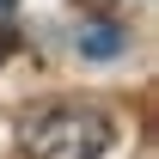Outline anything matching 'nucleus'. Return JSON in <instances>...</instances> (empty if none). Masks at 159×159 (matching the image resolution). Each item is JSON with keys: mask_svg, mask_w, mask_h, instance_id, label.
<instances>
[{"mask_svg": "<svg viewBox=\"0 0 159 159\" xmlns=\"http://www.w3.org/2000/svg\"><path fill=\"white\" fill-rule=\"evenodd\" d=\"M116 141V122L98 104H43L25 122V153L31 159H104Z\"/></svg>", "mask_w": 159, "mask_h": 159, "instance_id": "nucleus-1", "label": "nucleus"}, {"mask_svg": "<svg viewBox=\"0 0 159 159\" xmlns=\"http://www.w3.org/2000/svg\"><path fill=\"white\" fill-rule=\"evenodd\" d=\"M12 6H19V0H0V12H12Z\"/></svg>", "mask_w": 159, "mask_h": 159, "instance_id": "nucleus-3", "label": "nucleus"}, {"mask_svg": "<svg viewBox=\"0 0 159 159\" xmlns=\"http://www.w3.org/2000/svg\"><path fill=\"white\" fill-rule=\"evenodd\" d=\"M122 43H129L122 25H104V19H86V25H80V55H116Z\"/></svg>", "mask_w": 159, "mask_h": 159, "instance_id": "nucleus-2", "label": "nucleus"}]
</instances>
